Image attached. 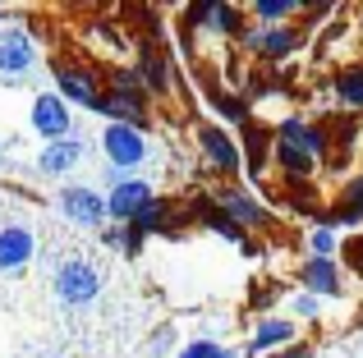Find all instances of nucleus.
I'll return each mask as SVG.
<instances>
[{"mask_svg":"<svg viewBox=\"0 0 363 358\" xmlns=\"http://www.w3.org/2000/svg\"><path fill=\"white\" fill-rule=\"evenodd\" d=\"M248 14H253L262 28H281V18L299 14V5H294V0H253V9H248Z\"/></svg>","mask_w":363,"mask_h":358,"instance_id":"obj_25","label":"nucleus"},{"mask_svg":"<svg viewBox=\"0 0 363 358\" xmlns=\"http://www.w3.org/2000/svg\"><path fill=\"white\" fill-rule=\"evenodd\" d=\"M244 46L257 55L262 64H281V60H290L294 51L303 46V33L299 28H248L244 33Z\"/></svg>","mask_w":363,"mask_h":358,"instance_id":"obj_8","label":"nucleus"},{"mask_svg":"<svg viewBox=\"0 0 363 358\" xmlns=\"http://www.w3.org/2000/svg\"><path fill=\"white\" fill-rule=\"evenodd\" d=\"M37 64V42L28 28H0V79L18 83Z\"/></svg>","mask_w":363,"mask_h":358,"instance_id":"obj_9","label":"nucleus"},{"mask_svg":"<svg viewBox=\"0 0 363 358\" xmlns=\"http://www.w3.org/2000/svg\"><path fill=\"white\" fill-rule=\"evenodd\" d=\"M175 358H225V350H221L216 340H189Z\"/></svg>","mask_w":363,"mask_h":358,"instance_id":"obj_28","label":"nucleus"},{"mask_svg":"<svg viewBox=\"0 0 363 358\" xmlns=\"http://www.w3.org/2000/svg\"><path fill=\"white\" fill-rule=\"evenodd\" d=\"M276 138L281 143H290V147H299V152H308V156H327V147H331V138H327V129L322 125H308V120H285L281 129H276Z\"/></svg>","mask_w":363,"mask_h":358,"instance_id":"obj_18","label":"nucleus"},{"mask_svg":"<svg viewBox=\"0 0 363 358\" xmlns=\"http://www.w3.org/2000/svg\"><path fill=\"white\" fill-rule=\"evenodd\" d=\"M299 285H303V294H313V299H340L345 294V271L327 258H308L299 267Z\"/></svg>","mask_w":363,"mask_h":358,"instance_id":"obj_12","label":"nucleus"},{"mask_svg":"<svg viewBox=\"0 0 363 358\" xmlns=\"http://www.w3.org/2000/svg\"><path fill=\"white\" fill-rule=\"evenodd\" d=\"M285 345H294V322L290 317H262L244 354L248 358H267L272 350H285Z\"/></svg>","mask_w":363,"mask_h":358,"instance_id":"obj_17","label":"nucleus"},{"mask_svg":"<svg viewBox=\"0 0 363 358\" xmlns=\"http://www.w3.org/2000/svg\"><path fill=\"white\" fill-rule=\"evenodd\" d=\"M83 152H88V143H83V138H60V143H46L42 152H37V171H42L46 179H60V175L79 171Z\"/></svg>","mask_w":363,"mask_h":358,"instance_id":"obj_13","label":"nucleus"},{"mask_svg":"<svg viewBox=\"0 0 363 358\" xmlns=\"http://www.w3.org/2000/svg\"><path fill=\"white\" fill-rule=\"evenodd\" d=\"M0 161H5V143H0Z\"/></svg>","mask_w":363,"mask_h":358,"instance_id":"obj_31","label":"nucleus"},{"mask_svg":"<svg viewBox=\"0 0 363 358\" xmlns=\"http://www.w3.org/2000/svg\"><path fill=\"white\" fill-rule=\"evenodd\" d=\"M101 243H106V248H120L124 258H138L143 243H147V234L133 230V225H120V230H106V234H101Z\"/></svg>","mask_w":363,"mask_h":358,"instance_id":"obj_26","label":"nucleus"},{"mask_svg":"<svg viewBox=\"0 0 363 358\" xmlns=\"http://www.w3.org/2000/svg\"><path fill=\"white\" fill-rule=\"evenodd\" d=\"M175 212H184V207L170 202V197H152V202L143 207V216L133 221V230H143V234H170V239H175V234H179Z\"/></svg>","mask_w":363,"mask_h":358,"instance_id":"obj_22","label":"nucleus"},{"mask_svg":"<svg viewBox=\"0 0 363 358\" xmlns=\"http://www.w3.org/2000/svg\"><path fill=\"white\" fill-rule=\"evenodd\" d=\"M198 147H203L212 175H240L244 171V147L225 125H203L198 129Z\"/></svg>","mask_w":363,"mask_h":358,"instance_id":"obj_5","label":"nucleus"},{"mask_svg":"<svg viewBox=\"0 0 363 358\" xmlns=\"http://www.w3.org/2000/svg\"><path fill=\"white\" fill-rule=\"evenodd\" d=\"M336 101L345 110H363V64H350V69H340L336 74Z\"/></svg>","mask_w":363,"mask_h":358,"instance_id":"obj_24","label":"nucleus"},{"mask_svg":"<svg viewBox=\"0 0 363 358\" xmlns=\"http://www.w3.org/2000/svg\"><path fill=\"white\" fill-rule=\"evenodd\" d=\"M138 79H143V88H147L152 97H166V88H170V60H166V51H161L152 37L138 46Z\"/></svg>","mask_w":363,"mask_h":358,"instance_id":"obj_16","label":"nucleus"},{"mask_svg":"<svg viewBox=\"0 0 363 358\" xmlns=\"http://www.w3.org/2000/svg\"><path fill=\"white\" fill-rule=\"evenodd\" d=\"M225 358H240V354H230V350H225Z\"/></svg>","mask_w":363,"mask_h":358,"instance_id":"obj_32","label":"nucleus"},{"mask_svg":"<svg viewBox=\"0 0 363 358\" xmlns=\"http://www.w3.org/2000/svg\"><path fill=\"white\" fill-rule=\"evenodd\" d=\"M33 129L42 134V147L60 143V138H74L69 101H65L60 92H37V97H33Z\"/></svg>","mask_w":363,"mask_h":358,"instance_id":"obj_7","label":"nucleus"},{"mask_svg":"<svg viewBox=\"0 0 363 358\" xmlns=\"http://www.w3.org/2000/svg\"><path fill=\"white\" fill-rule=\"evenodd\" d=\"M363 221V171L345 184V193H340V202L331 207V212L318 216L322 230H336V225H359Z\"/></svg>","mask_w":363,"mask_h":358,"instance_id":"obj_19","label":"nucleus"},{"mask_svg":"<svg viewBox=\"0 0 363 358\" xmlns=\"http://www.w3.org/2000/svg\"><path fill=\"white\" fill-rule=\"evenodd\" d=\"M179 28H212V33H225V37H240L244 42V33H248V23H244V9L240 5H230V0H194V5L184 9V18H179Z\"/></svg>","mask_w":363,"mask_h":358,"instance_id":"obj_3","label":"nucleus"},{"mask_svg":"<svg viewBox=\"0 0 363 358\" xmlns=\"http://www.w3.org/2000/svg\"><path fill=\"white\" fill-rule=\"evenodd\" d=\"M152 197H157V193H152L147 179L129 175L124 184H116V188L106 193V212H111V221H116V225H133V221L143 216V207L152 202Z\"/></svg>","mask_w":363,"mask_h":358,"instance_id":"obj_10","label":"nucleus"},{"mask_svg":"<svg viewBox=\"0 0 363 358\" xmlns=\"http://www.w3.org/2000/svg\"><path fill=\"white\" fill-rule=\"evenodd\" d=\"M267 358H313V345H308V340H299V345H285L281 354H267Z\"/></svg>","mask_w":363,"mask_h":358,"instance_id":"obj_30","label":"nucleus"},{"mask_svg":"<svg viewBox=\"0 0 363 358\" xmlns=\"http://www.w3.org/2000/svg\"><path fill=\"white\" fill-rule=\"evenodd\" d=\"M97 115H106V125H147V88H143L138 69H116V83L106 88Z\"/></svg>","mask_w":363,"mask_h":358,"instance_id":"obj_1","label":"nucleus"},{"mask_svg":"<svg viewBox=\"0 0 363 358\" xmlns=\"http://www.w3.org/2000/svg\"><path fill=\"white\" fill-rule=\"evenodd\" d=\"M276 156V134L272 129H257V125H244V171L262 179L267 161Z\"/></svg>","mask_w":363,"mask_h":358,"instance_id":"obj_21","label":"nucleus"},{"mask_svg":"<svg viewBox=\"0 0 363 358\" xmlns=\"http://www.w3.org/2000/svg\"><path fill=\"white\" fill-rule=\"evenodd\" d=\"M51 79H55V92H60L65 101H79L83 110H97L101 97H106V88H101V79L88 69V64H69V60H55L51 64Z\"/></svg>","mask_w":363,"mask_h":358,"instance_id":"obj_4","label":"nucleus"},{"mask_svg":"<svg viewBox=\"0 0 363 358\" xmlns=\"http://www.w3.org/2000/svg\"><path fill=\"white\" fill-rule=\"evenodd\" d=\"M55 202H60V212L69 216L74 225H83V230H101V225L111 221L106 197H101L97 188H88V184H65Z\"/></svg>","mask_w":363,"mask_h":358,"instance_id":"obj_6","label":"nucleus"},{"mask_svg":"<svg viewBox=\"0 0 363 358\" xmlns=\"http://www.w3.org/2000/svg\"><path fill=\"white\" fill-rule=\"evenodd\" d=\"M189 216H198V221H203L212 234H221V239H230V243H244V239H248V230H244V225L235 221V216H225V207L216 202V197H207V193H203V197H194Z\"/></svg>","mask_w":363,"mask_h":358,"instance_id":"obj_14","label":"nucleus"},{"mask_svg":"<svg viewBox=\"0 0 363 358\" xmlns=\"http://www.w3.org/2000/svg\"><path fill=\"white\" fill-rule=\"evenodd\" d=\"M290 317H303V322H313V317H318V299L313 294H290Z\"/></svg>","mask_w":363,"mask_h":358,"instance_id":"obj_29","label":"nucleus"},{"mask_svg":"<svg viewBox=\"0 0 363 358\" xmlns=\"http://www.w3.org/2000/svg\"><path fill=\"white\" fill-rule=\"evenodd\" d=\"M42 358H55V354H42Z\"/></svg>","mask_w":363,"mask_h":358,"instance_id":"obj_33","label":"nucleus"},{"mask_svg":"<svg viewBox=\"0 0 363 358\" xmlns=\"http://www.w3.org/2000/svg\"><path fill=\"white\" fill-rule=\"evenodd\" d=\"M37 253V239L28 225H5L0 230V271H23Z\"/></svg>","mask_w":363,"mask_h":358,"instance_id":"obj_15","label":"nucleus"},{"mask_svg":"<svg viewBox=\"0 0 363 358\" xmlns=\"http://www.w3.org/2000/svg\"><path fill=\"white\" fill-rule=\"evenodd\" d=\"M216 202H221L225 216H235L244 230H248V225H267V221H272V212H267L253 193H244V188H221V193H216Z\"/></svg>","mask_w":363,"mask_h":358,"instance_id":"obj_20","label":"nucleus"},{"mask_svg":"<svg viewBox=\"0 0 363 358\" xmlns=\"http://www.w3.org/2000/svg\"><path fill=\"white\" fill-rule=\"evenodd\" d=\"M308 253L313 258H327V262H336V253H340V239H336V230H313L308 234Z\"/></svg>","mask_w":363,"mask_h":358,"instance_id":"obj_27","label":"nucleus"},{"mask_svg":"<svg viewBox=\"0 0 363 358\" xmlns=\"http://www.w3.org/2000/svg\"><path fill=\"white\" fill-rule=\"evenodd\" d=\"M97 289H101V280H97V271H92L88 262H65V267L55 271V294H60V304H69V308L92 304Z\"/></svg>","mask_w":363,"mask_h":358,"instance_id":"obj_11","label":"nucleus"},{"mask_svg":"<svg viewBox=\"0 0 363 358\" xmlns=\"http://www.w3.org/2000/svg\"><path fill=\"white\" fill-rule=\"evenodd\" d=\"M101 152H106L111 171H138V166H147L152 147H147V134L133 125H106L101 129Z\"/></svg>","mask_w":363,"mask_h":358,"instance_id":"obj_2","label":"nucleus"},{"mask_svg":"<svg viewBox=\"0 0 363 358\" xmlns=\"http://www.w3.org/2000/svg\"><path fill=\"white\" fill-rule=\"evenodd\" d=\"M207 101H212V110L225 120V125H253V106H248V97H240V92H225V88H212L207 92Z\"/></svg>","mask_w":363,"mask_h":358,"instance_id":"obj_23","label":"nucleus"}]
</instances>
